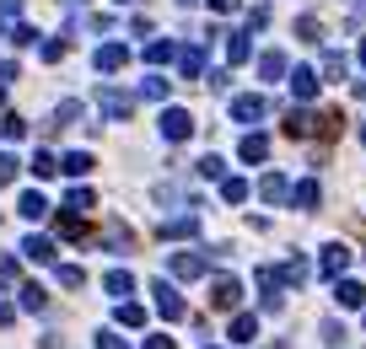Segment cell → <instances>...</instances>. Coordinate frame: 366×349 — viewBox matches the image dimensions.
Wrapping results in <instances>:
<instances>
[{
  "label": "cell",
  "instance_id": "obj_18",
  "mask_svg": "<svg viewBox=\"0 0 366 349\" xmlns=\"http://www.w3.org/2000/svg\"><path fill=\"white\" fill-rule=\"evenodd\" d=\"M178 65H183V75L194 81V75L205 70V54H199V48H178Z\"/></svg>",
  "mask_w": 366,
  "mask_h": 349
},
{
  "label": "cell",
  "instance_id": "obj_16",
  "mask_svg": "<svg viewBox=\"0 0 366 349\" xmlns=\"http://www.w3.org/2000/svg\"><path fill=\"white\" fill-rule=\"evenodd\" d=\"M103 285H108V296H130V290H135V274H130V269H113Z\"/></svg>",
  "mask_w": 366,
  "mask_h": 349
},
{
  "label": "cell",
  "instance_id": "obj_5",
  "mask_svg": "<svg viewBox=\"0 0 366 349\" xmlns=\"http://www.w3.org/2000/svg\"><path fill=\"white\" fill-rule=\"evenodd\" d=\"M210 301H216V306H237V301H243V285H237L232 274H216V285H210Z\"/></svg>",
  "mask_w": 366,
  "mask_h": 349
},
{
  "label": "cell",
  "instance_id": "obj_23",
  "mask_svg": "<svg viewBox=\"0 0 366 349\" xmlns=\"http://www.w3.org/2000/svg\"><path fill=\"white\" fill-rule=\"evenodd\" d=\"M221 199H226V205H243V199H248V183L243 178H226V183H221Z\"/></svg>",
  "mask_w": 366,
  "mask_h": 349
},
{
  "label": "cell",
  "instance_id": "obj_40",
  "mask_svg": "<svg viewBox=\"0 0 366 349\" xmlns=\"http://www.w3.org/2000/svg\"><path fill=\"white\" fill-rule=\"evenodd\" d=\"M146 349H172V338H162V333H157V338H151Z\"/></svg>",
  "mask_w": 366,
  "mask_h": 349
},
{
  "label": "cell",
  "instance_id": "obj_22",
  "mask_svg": "<svg viewBox=\"0 0 366 349\" xmlns=\"http://www.w3.org/2000/svg\"><path fill=\"white\" fill-rule=\"evenodd\" d=\"M167 92H172V81H162V75H146V81H140V97H151V102H162Z\"/></svg>",
  "mask_w": 366,
  "mask_h": 349
},
{
  "label": "cell",
  "instance_id": "obj_24",
  "mask_svg": "<svg viewBox=\"0 0 366 349\" xmlns=\"http://www.w3.org/2000/svg\"><path fill=\"white\" fill-rule=\"evenodd\" d=\"M92 205H98V199H92V188H75L70 199H65V210H70V215H86Z\"/></svg>",
  "mask_w": 366,
  "mask_h": 349
},
{
  "label": "cell",
  "instance_id": "obj_31",
  "mask_svg": "<svg viewBox=\"0 0 366 349\" xmlns=\"http://www.w3.org/2000/svg\"><path fill=\"white\" fill-rule=\"evenodd\" d=\"M296 33H302L307 43H318V38H323V22H318V16H296Z\"/></svg>",
  "mask_w": 366,
  "mask_h": 349
},
{
  "label": "cell",
  "instance_id": "obj_25",
  "mask_svg": "<svg viewBox=\"0 0 366 349\" xmlns=\"http://www.w3.org/2000/svg\"><path fill=\"white\" fill-rule=\"evenodd\" d=\"M22 215H27V220H43V215H49L43 193H22Z\"/></svg>",
  "mask_w": 366,
  "mask_h": 349
},
{
  "label": "cell",
  "instance_id": "obj_11",
  "mask_svg": "<svg viewBox=\"0 0 366 349\" xmlns=\"http://www.w3.org/2000/svg\"><path fill=\"white\" fill-rule=\"evenodd\" d=\"M291 92L302 97V102H313V97H318V70H296L291 75Z\"/></svg>",
  "mask_w": 366,
  "mask_h": 349
},
{
  "label": "cell",
  "instance_id": "obj_8",
  "mask_svg": "<svg viewBox=\"0 0 366 349\" xmlns=\"http://www.w3.org/2000/svg\"><path fill=\"white\" fill-rule=\"evenodd\" d=\"M98 102H103V113H108V119H130V108H135V97L113 92V86H108V92L98 97Z\"/></svg>",
  "mask_w": 366,
  "mask_h": 349
},
{
  "label": "cell",
  "instance_id": "obj_36",
  "mask_svg": "<svg viewBox=\"0 0 366 349\" xmlns=\"http://www.w3.org/2000/svg\"><path fill=\"white\" fill-rule=\"evenodd\" d=\"M43 60H49V65L65 60V38H49V43H43Z\"/></svg>",
  "mask_w": 366,
  "mask_h": 349
},
{
  "label": "cell",
  "instance_id": "obj_17",
  "mask_svg": "<svg viewBox=\"0 0 366 349\" xmlns=\"http://www.w3.org/2000/svg\"><path fill=\"white\" fill-rule=\"evenodd\" d=\"M60 172H70V178H86V172H92V156H86V151H70V156L60 161Z\"/></svg>",
  "mask_w": 366,
  "mask_h": 349
},
{
  "label": "cell",
  "instance_id": "obj_35",
  "mask_svg": "<svg viewBox=\"0 0 366 349\" xmlns=\"http://www.w3.org/2000/svg\"><path fill=\"white\" fill-rule=\"evenodd\" d=\"M119 323L124 328H140V323H146V312H140V306H119Z\"/></svg>",
  "mask_w": 366,
  "mask_h": 349
},
{
  "label": "cell",
  "instance_id": "obj_14",
  "mask_svg": "<svg viewBox=\"0 0 366 349\" xmlns=\"http://www.w3.org/2000/svg\"><path fill=\"white\" fill-rule=\"evenodd\" d=\"M258 75H264V81H281L286 75V54H258Z\"/></svg>",
  "mask_w": 366,
  "mask_h": 349
},
{
  "label": "cell",
  "instance_id": "obj_38",
  "mask_svg": "<svg viewBox=\"0 0 366 349\" xmlns=\"http://www.w3.org/2000/svg\"><path fill=\"white\" fill-rule=\"evenodd\" d=\"M98 349H124V338H113V333H98Z\"/></svg>",
  "mask_w": 366,
  "mask_h": 349
},
{
  "label": "cell",
  "instance_id": "obj_34",
  "mask_svg": "<svg viewBox=\"0 0 366 349\" xmlns=\"http://www.w3.org/2000/svg\"><path fill=\"white\" fill-rule=\"evenodd\" d=\"M6 183H16V156H6V151H0V188H6Z\"/></svg>",
  "mask_w": 366,
  "mask_h": 349
},
{
  "label": "cell",
  "instance_id": "obj_27",
  "mask_svg": "<svg viewBox=\"0 0 366 349\" xmlns=\"http://www.w3.org/2000/svg\"><path fill=\"white\" fill-rule=\"evenodd\" d=\"M0 134H6V140H22V134H27V119H22V113H6V119H0Z\"/></svg>",
  "mask_w": 366,
  "mask_h": 349
},
{
  "label": "cell",
  "instance_id": "obj_42",
  "mask_svg": "<svg viewBox=\"0 0 366 349\" xmlns=\"http://www.w3.org/2000/svg\"><path fill=\"white\" fill-rule=\"evenodd\" d=\"M361 65H366V38H361Z\"/></svg>",
  "mask_w": 366,
  "mask_h": 349
},
{
  "label": "cell",
  "instance_id": "obj_29",
  "mask_svg": "<svg viewBox=\"0 0 366 349\" xmlns=\"http://www.w3.org/2000/svg\"><path fill=\"white\" fill-rule=\"evenodd\" d=\"M54 172H60V161H54L49 151H38L33 156V178H54Z\"/></svg>",
  "mask_w": 366,
  "mask_h": 349
},
{
  "label": "cell",
  "instance_id": "obj_15",
  "mask_svg": "<svg viewBox=\"0 0 366 349\" xmlns=\"http://www.w3.org/2000/svg\"><path fill=\"white\" fill-rule=\"evenodd\" d=\"M237 156H243V161H264V156H269V140H264V134H248Z\"/></svg>",
  "mask_w": 366,
  "mask_h": 349
},
{
  "label": "cell",
  "instance_id": "obj_44",
  "mask_svg": "<svg viewBox=\"0 0 366 349\" xmlns=\"http://www.w3.org/2000/svg\"><path fill=\"white\" fill-rule=\"evenodd\" d=\"M0 97H6V81H0Z\"/></svg>",
  "mask_w": 366,
  "mask_h": 349
},
{
  "label": "cell",
  "instance_id": "obj_19",
  "mask_svg": "<svg viewBox=\"0 0 366 349\" xmlns=\"http://www.w3.org/2000/svg\"><path fill=\"white\" fill-rule=\"evenodd\" d=\"M258 193H264L269 205H281V199H286V178H281V172H269V178L258 183Z\"/></svg>",
  "mask_w": 366,
  "mask_h": 349
},
{
  "label": "cell",
  "instance_id": "obj_41",
  "mask_svg": "<svg viewBox=\"0 0 366 349\" xmlns=\"http://www.w3.org/2000/svg\"><path fill=\"white\" fill-rule=\"evenodd\" d=\"M210 6H216V11H232V6H237V0H210Z\"/></svg>",
  "mask_w": 366,
  "mask_h": 349
},
{
  "label": "cell",
  "instance_id": "obj_12",
  "mask_svg": "<svg viewBox=\"0 0 366 349\" xmlns=\"http://www.w3.org/2000/svg\"><path fill=\"white\" fill-rule=\"evenodd\" d=\"M22 253L33 258V264H49V258H54V242H49V237H27V242H22Z\"/></svg>",
  "mask_w": 366,
  "mask_h": 349
},
{
  "label": "cell",
  "instance_id": "obj_28",
  "mask_svg": "<svg viewBox=\"0 0 366 349\" xmlns=\"http://www.w3.org/2000/svg\"><path fill=\"white\" fill-rule=\"evenodd\" d=\"M22 306H27V312H43V306H49L43 285H22Z\"/></svg>",
  "mask_w": 366,
  "mask_h": 349
},
{
  "label": "cell",
  "instance_id": "obj_1",
  "mask_svg": "<svg viewBox=\"0 0 366 349\" xmlns=\"http://www.w3.org/2000/svg\"><path fill=\"white\" fill-rule=\"evenodd\" d=\"M151 296H157V312L167 317V323H183V317H189V301H183L167 279H157V285H151Z\"/></svg>",
  "mask_w": 366,
  "mask_h": 349
},
{
  "label": "cell",
  "instance_id": "obj_9",
  "mask_svg": "<svg viewBox=\"0 0 366 349\" xmlns=\"http://www.w3.org/2000/svg\"><path fill=\"white\" fill-rule=\"evenodd\" d=\"M291 199H296V210H313L318 199H323V188H318V178H302V183H296V193H291Z\"/></svg>",
  "mask_w": 366,
  "mask_h": 349
},
{
  "label": "cell",
  "instance_id": "obj_2",
  "mask_svg": "<svg viewBox=\"0 0 366 349\" xmlns=\"http://www.w3.org/2000/svg\"><path fill=\"white\" fill-rule=\"evenodd\" d=\"M345 264H350V247H340V242H329V247H323V258H318V274L340 279V274H345Z\"/></svg>",
  "mask_w": 366,
  "mask_h": 349
},
{
  "label": "cell",
  "instance_id": "obj_32",
  "mask_svg": "<svg viewBox=\"0 0 366 349\" xmlns=\"http://www.w3.org/2000/svg\"><path fill=\"white\" fill-rule=\"evenodd\" d=\"M313 124H318V119H307V113L296 108L291 119H286V134H313Z\"/></svg>",
  "mask_w": 366,
  "mask_h": 349
},
{
  "label": "cell",
  "instance_id": "obj_13",
  "mask_svg": "<svg viewBox=\"0 0 366 349\" xmlns=\"http://www.w3.org/2000/svg\"><path fill=\"white\" fill-rule=\"evenodd\" d=\"M226 60H232V65L253 60V43H248V33H232V38H226Z\"/></svg>",
  "mask_w": 366,
  "mask_h": 349
},
{
  "label": "cell",
  "instance_id": "obj_45",
  "mask_svg": "<svg viewBox=\"0 0 366 349\" xmlns=\"http://www.w3.org/2000/svg\"><path fill=\"white\" fill-rule=\"evenodd\" d=\"M119 6H130V0H119Z\"/></svg>",
  "mask_w": 366,
  "mask_h": 349
},
{
  "label": "cell",
  "instance_id": "obj_21",
  "mask_svg": "<svg viewBox=\"0 0 366 349\" xmlns=\"http://www.w3.org/2000/svg\"><path fill=\"white\" fill-rule=\"evenodd\" d=\"M253 333H258V323H253V317H237V323H232V344H253Z\"/></svg>",
  "mask_w": 366,
  "mask_h": 349
},
{
  "label": "cell",
  "instance_id": "obj_39",
  "mask_svg": "<svg viewBox=\"0 0 366 349\" xmlns=\"http://www.w3.org/2000/svg\"><path fill=\"white\" fill-rule=\"evenodd\" d=\"M0 285H16V264H0Z\"/></svg>",
  "mask_w": 366,
  "mask_h": 349
},
{
  "label": "cell",
  "instance_id": "obj_4",
  "mask_svg": "<svg viewBox=\"0 0 366 349\" xmlns=\"http://www.w3.org/2000/svg\"><path fill=\"white\" fill-rule=\"evenodd\" d=\"M162 134H167V140H189V134H194V119L183 108H167L162 113Z\"/></svg>",
  "mask_w": 366,
  "mask_h": 349
},
{
  "label": "cell",
  "instance_id": "obj_26",
  "mask_svg": "<svg viewBox=\"0 0 366 349\" xmlns=\"http://www.w3.org/2000/svg\"><path fill=\"white\" fill-rule=\"evenodd\" d=\"M75 119H81V102H60V108H54V129H70Z\"/></svg>",
  "mask_w": 366,
  "mask_h": 349
},
{
  "label": "cell",
  "instance_id": "obj_33",
  "mask_svg": "<svg viewBox=\"0 0 366 349\" xmlns=\"http://www.w3.org/2000/svg\"><path fill=\"white\" fill-rule=\"evenodd\" d=\"M60 285H65V290H81V285H86V274H81L75 264H65V269H60Z\"/></svg>",
  "mask_w": 366,
  "mask_h": 349
},
{
  "label": "cell",
  "instance_id": "obj_3",
  "mask_svg": "<svg viewBox=\"0 0 366 349\" xmlns=\"http://www.w3.org/2000/svg\"><path fill=\"white\" fill-rule=\"evenodd\" d=\"M264 113H269L264 97H232V119H237V124H258Z\"/></svg>",
  "mask_w": 366,
  "mask_h": 349
},
{
  "label": "cell",
  "instance_id": "obj_43",
  "mask_svg": "<svg viewBox=\"0 0 366 349\" xmlns=\"http://www.w3.org/2000/svg\"><path fill=\"white\" fill-rule=\"evenodd\" d=\"M178 6H194V0H178Z\"/></svg>",
  "mask_w": 366,
  "mask_h": 349
},
{
  "label": "cell",
  "instance_id": "obj_20",
  "mask_svg": "<svg viewBox=\"0 0 366 349\" xmlns=\"http://www.w3.org/2000/svg\"><path fill=\"white\" fill-rule=\"evenodd\" d=\"M146 60L151 65H167V60H178V48H172L167 38H157V43H146Z\"/></svg>",
  "mask_w": 366,
  "mask_h": 349
},
{
  "label": "cell",
  "instance_id": "obj_6",
  "mask_svg": "<svg viewBox=\"0 0 366 349\" xmlns=\"http://www.w3.org/2000/svg\"><path fill=\"white\" fill-rule=\"evenodd\" d=\"M124 60H130V48H124V43H103V48H98V70H103V75L124 70Z\"/></svg>",
  "mask_w": 366,
  "mask_h": 349
},
{
  "label": "cell",
  "instance_id": "obj_10",
  "mask_svg": "<svg viewBox=\"0 0 366 349\" xmlns=\"http://www.w3.org/2000/svg\"><path fill=\"white\" fill-rule=\"evenodd\" d=\"M334 301H340V306H361V301H366V285H355V279H340V285H334Z\"/></svg>",
  "mask_w": 366,
  "mask_h": 349
},
{
  "label": "cell",
  "instance_id": "obj_7",
  "mask_svg": "<svg viewBox=\"0 0 366 349\" xmlns=\"http://www.w3.org/2000/svg\"><path fill=\"white\" fill-rule=\"evenodd\" d=\"M205 258H199V253H172V274H178V279H199V274H205Z\"/></svg>",
  "mask_w": 366,
  "mask_h": 349
},
{
  "label": "cell",
  "instance_id": "obj_37",
  "mask_svg": "<svg viewBox=\"0 0 366 349\" xmlns=\"http://www.w3.org/2000/svg\"><path fill=\"white\" fill-rule=\"evenodd\" d=\"M323 75H329V81H340V75H345V60H340V54H329V60H323Z\"/></svg>",
  "mask_w": 366,
  "mask_h": 349
},
{
  "label": "cell",
  "instance_id": "obj_30",
  "mask_svg": "<svg viewBox=\"0 0 366 349\" xmlns=\"http://www.w3.org/2000/svg\"><path fill=\"white\" fill-rule=\"evenodd\" d=\"M194 226H199L194 215H178V220H167L162 231H167V237H194Z\"/></svg>",
  "mask_w": 366,
  "mask_h": 349
}]
</instances>
